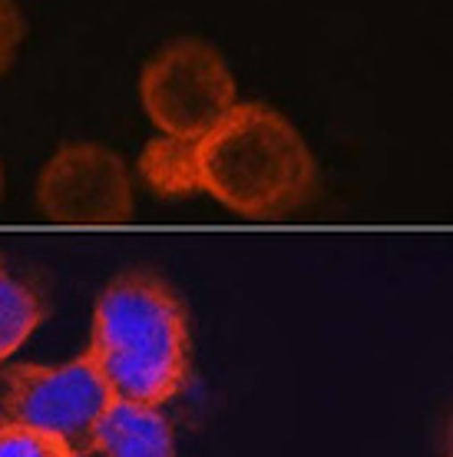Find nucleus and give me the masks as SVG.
Here are the masks:
<instances>
[{"mask_svg": "<svg viewBox=\"0 0 453 457\" xmlns=\"http://www.w3.org/2000/svg\"><path fill=\"white\" fill-rule=\"evenodd\" d=\"M46 319V302L0 259V361H7Z\"/></svg>", "mask_w": 453, "mask_h": 457, "instance_id": "nucleus-8", "label": "nucleus"}, {"mask_svg": "<svg viewBox=\"0 0 453 457\" xmlns=\"http://www.w3.org/2000/svg\"><path fill=\"white\" fill-rule=\"evenodd\" d=\"M113 401L86 354L63 365L0 368V418L67 441L73 457L86 451L93 428Z\"/></svg>", "mask_w": 453, "mask_h": 457, "instance_id": "nucleus-4", "label": "nucleus"}, {"mask_svg": "<svg viewBox=\"0 0 453 457\" xmlns=\"http://www.w3.org/2000/svg\"><path fill=\"white\" fill-rule=\"evenodd\" d=\"M443 457H453V411L443 424Z\"/></svg>", "mask_w": 453, "mask_h": 457, "instance_id": "nucleus-11", "label": "nucleus"}, {"mask_svg": "<svg viewBox=\"0 0 453 457\" xmlns=\"http://www.w3.org/2000/svg\"><path fill=\"white\" fill-rule=\"evenodd\" d=\"M0 195H4V170H0Z\"/></svg>", "mask_w": 453, "mask_h": 457, "instance_id": "nucleus-12", "label": "nucleus"}, {"mask_svg": "<svg viewBox=\"0 0 453 457\" xmlns=\"http://www.w3.org/2000/svg\"><path fill=\"white\" fill-rule=\"evenodd\" d=\"M23 17L13 0H0V73H7L23 44Z\"/></svg>", "mask_w": 453, "mask_h": 457, "instance_id": "nucleus-10", "label": "nucleus"}, {"mask_svg": "<svg viewBox=\"0 0 453 457\" xmlns=\"http://www.w3.org/2000/svg\"><path fill=\"white\" fill-rule=\"evenodd\" d=\"M79 457H179L172 424L152 404L113 401Z\"/></svg>", "mask_w": 453, "mask_h": 457, "instance_id": "nucleus-6", "label": "nucleus"}, {"mask_svg": "<svg viewBox=\"0 0 453 457\" xmlns=\"http://www.w3.org/2000/svg\"><path fill=\"white\" fill-rule=\"evenodd\" d=\"M37 206L63 226H119L133 219V179L113 149L67 143L37 179Z\"/></svg>", "mask_w": 453, "mask_h": 457, "instance_id": "nucleus-5", "label": "nucleus"}, {"mask_svg": "<svg viewBox=\"0 0 453 457\" xmlns=\"http://www.w3.org/2000/svg\"><path fill=\"white\" fill-rule=\"evenodd\" d=\"M0 421H4V418H0Z\"/></svg>", "mask_w": 453, "mask_h": 457, "instance_id": "nucleus-13", "label": "nucleus"}, {"mask_svg": "<svg viewBox=\"0 0 453 457\" xmlns=\"http://www.w3.org/2000/svg\"><path fill=\"white\" fill-rule=\"evenodd\" d=\"M0 457H73V451L54 435L0 421Z\"/></svg>", "mask_w": 453, "mask_h": 457, "instance_id": "nucleus-9", "label": "nucleus"}, {"mask_svg": "<svg viewBox=\"0 0 453 457\" xmlns=\"http://www.w3.org/2000/svg\"><path fill=\"white\" fill-rule=\"evenodd\" d=\"M202 193L245 219H282L317 193V162L295 126L265 104H238L199 139Z\"/></svg>", "mask_w": 453, "mask_h": 457, "instance_id": "nucleus-2", "label": "nucleus"}, {"mask_svg": "<svg viewBox=\"0 0 453 457\" xmlns=\"http://www.w3.org/2000/svg\"><path fill=\"white\" fill-rule=\"evenodd\" d=\"M86 358L116 401L162 408L189 381V315L156 272L116 275L93 305Z\"/></svg>", "mask_w": 453, "mask_h": 457, "instance_id": "nucleus-1", "label": "nucleus"}, {"mask_svg": "<svg viewBox=\"0 0 453 457\" xmlns=\"http://www.w3.org/2000/svg\"><path fill=\"white\" fill-rule=\"evenodd\" d=\"M143 110L159 133L202 139L238 106L226 57L199 37H182L149 60L139 80Z\"/></svg>", "mask_w": 453, "mask_h": 457, "instance_id": "nucleus-3", "label": "nucleus"}, {"mask_svg": "<svg viewBox=\"0 0 453 457\" xmlns=\"http://www.w3.org/2000/svg\"><path fill=\"white\" fill-rule=\"evenodd\" d=\"M139 176L143 183L162 199H185L202 193L199 179V139L156 137L139 156Z\"/></svg>", "mask_w": 453, "mask_h": 457, "instance_id": "nucleus-7", "label": "nucleus"}]
</instances>
